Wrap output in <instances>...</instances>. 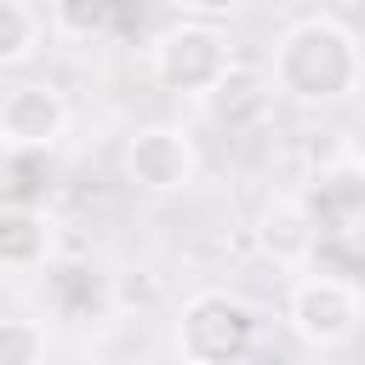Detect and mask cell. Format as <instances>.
Listing matches in <instances>:
<instances>
[{
	"label": "cell",
	"instance_id": "obj_8",
	"mask_svg": "<svg viewBox=\"0 0 365 365\" xmlns=\"http://www.w3.org/2000/svg\"><path fill=\"white\" fill-rule=\"evenodd\" d=\"M57 257V228L40 205H0V268L34 274Z\"/></svg>",
	"mask_w": 365,
	"mask_h": 365
},
{
	"label": "cell",
	"instance_id": "obj_2",
	"mask_svg": "<svg viewBox=\"0 0 365 365\" xmlns=\"http://www.w3.org/2000/svg\"><path fill=\"white\" fill-rule=\"evenodd\" d=\"M171 348L182 365H245L257 348V308L222 285L182 297L171 319Z\"/></svg>",
	"mask_w": 365,
	"mask_h": 365
},
{
	"label": "cell",
	"instance_id": "obj_1",
	"mask_svg": "<svg viewBox=\"0 0 365 365\" xmlns=\"http://www.w3.org/2000/svg\"><path fill=\"white\" fill-rule=\"evenodd\" d=\"M268 86L291 103L308 108H331L348 103L365 86V40L331 17V11H308L297 23H285L268 46Z\"/></svg>",
	"mask_w": 365,
	"mask_h": 365
},
{
	"label": "cell",
	"instance_id": "obj_7",
	"mask_svg": "<svg viewBox=\"0 0 365 365\" xmlns=\"http://www.w3.org/2000/svg\"><path fill=\"white\" fill-rule=\"evenodd\" d=\"M314 245H319L314 211H308L297 194H268L262 211H257V251H262L274 268H285V274H308Z\"/></svg>",
	"mask_w": 365,
	"mask_h": 365
},
{
	"label": "cell",
	"instance_id": "obj_5",
	"mask_svg": "<svg viewBox=\"0 0 365 365\" xmlns=\"http://www.w3.org/2000/svg\"><path fill=\"white\" fill-rule=\"evenodd\" d=\"M120 165H125V177L143 188V194H188L194 188V177H200V148H194V137L182 131V125H137L131 137H125V154H120Z\"/></svg>",
	"mask_w": 365,
	"mask_h": 365
},
{
	"label": "cell",
	"instance_id": "obj_10",
	"mask_svg": "<svg viewBox=\"0 0 365 365\" xmlns=\"http://www.w3.org/2000/svg\"><path fill=\"white\" fill-rule=\"evenodd\" d=\"M0 365H46V319L11 314L0 325Z\"/></svg>",
	"mask_w": 365,
	"mask_h": 365
},
{
	"label": "cell",
	"instance_id": "obj_9",
	"mask_svg": "<svg viewBox=\"0 0 365 365\" xmlns=\"http://www.w3.org/2000/svg\"><path fill=\"white\" fill-rule=\"evenodd\" d=\"M51 34V17L29 0H0V68H23Z\"/></svg>",
	"mask_w": 365,
	"mask_h": 365
},
{
	"label": "cell",
	"instance_id": "obj_6",
	"mask_svg": "<svg viewBox=\"0 0 365 365\" xmlns=\"http://www.w3.org/2000/svg\"><path fill=\"white\" fill-rule=\"evenodd\" d=\"M68 97L51 80H17L0 97V143L6 154H51L68 137Z\"/></svg>",
	"mask_w": 365,
	"mask_h": 365
},
{
	"label": "cell",
	"instance_id": "obj_11",
	"mask_svg": "<svg viewBox=\"0 0 365 365\" xmlns=\"http://www.w3.org/2000/svg\"><path fill=\"white\" fill-rule=\"evenodd\" d=\"M46 17H51V34H63V40H91V34L103 29V6H74V0H63V6H51Z\"/></svg>",
	"mask_w": 365,
	"mask_h": 365
},
{
	"label": "cell",
	"instance_id": "obj_3",
	"mask_svg": "<svg viewBox=\"0 0 365 365\" xmlns=\"http://www.w3.org/2000/svg\"><path fill=\"white\" fill-rule=\"evenodd\" d=\"M148 74L160 91L171 97H217L222 80L234 74V51H228V34L211 29V23H171L148 40Z\"/></svg>",
	"mask_w": 365,
	"mask_h": 365
},
{
	"label": "cell",
	"instance_id": "obj_4",
	"mask_svg": "<svg viewBox=\"0 0 365 365\" xmlns=\"http://www.w3.org/2000/svg\"><path fill=\"white\" fill-rule=\"evenodd\" d=\"M359 319H365V297H359L354 279H342V274H314V268L291 279L285 325H291V336H297L302 348H314V354L342 348V342H354Z\"/></svg>",
	"mask_w": 365,
	"mask_h": 365
}]
</instances>
